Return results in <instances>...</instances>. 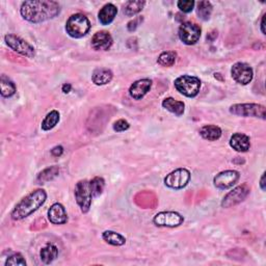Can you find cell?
I'll list each match as a JSON object with an SVG mask.
<instances>
[{
    "label": "cell",
    "instance_id": "6da1fadb",
    "mask_svg": "<svg viewBox=\"0 0 266 266\" xmlns=\"http://www.w3.org/2000/svg\"><path fill=\"white\" fill-rule=\"evenodd\" d=\"M23 19L31 23H40L53 19L60 13V5L49 0H30L24 1L20 8Z\"/></svg>",
    "mask_w": 266,
    "mask_h": 266
},
{
    "label": "cell",
    "instance_id": "3957f363",
    "mask_svg": "<svg viewBox=\"0 0 266 266\" xmlns=\"http://www.w3.org/2000/svg\"><path fill=\"white\" fill-rule=\"evenodd\" d=\"M91 22L83 14H74L71 16L66 23L67 33L74 39H80L90 31Z\"/></svg>",
    "mask_w": 266,
    "mask_h": 266
},
{
    "label": "cell",
    "instance_id": "d6a6232c",
    "mask_svg": "<svg viewBox=\"0 0 266 266\" xmlns=\"http://www.w3.org/2000/svg\"><path fill=\"white\" fill-rule=\"evenodd\" d=\"M130 127V124L126 121V120H118L117 122H114L113 124V130L117 131V132H123V131H126L128 130Z\"/></svg>",
    "mask_w": 266,
    "mask_h": 266
},
{
    "label": "cell",
    "instance_id": "836d02e7",
    "mask_svg": "<svg viewBox=\"0 0 266 266\" xmlns=\"http://www.w3.org/2000/svg\"><path fill=\"white\" fill-rule=\"evenodd\" d=\"M143 17H136L134 18V19L131 20L128 25H127V28L129 31H134L137 27H138V25H140V23L143 22Z\"/></svg>",
    "mask_w": 266,
    "mask_h": 266
},
{
    "label": "cell",
    "instance_id": "7a4b0ae2",
    "mask_svg": "<svg viewBox=\"0 0 266 266\" xmlns=\"http://www.w3.org/2000/svg\"><path fill=\"white\" fill-rule=\"evenodd\" d=\"M47 193L44 189H37L23 198L13 209L11 216L14 220H21L37 211L46 202Z\"/></svg>",
    "mask_w": 266,
    "mask_h": 266
},
{
    "label": "cell",
    "instance_id": "52a82bcc",
    "mask_svg": "<svg viewBox=\"0 0 266 266\" xmlns=\"http://www.w3.org/2000/svg\"><path fill=\"white\" fill-rule=\"evenodd\" d=\"M4 41L6 45L15 52L26 57H33L35 55L34 48L20 37H17L15 34H6L4 37Z\"/></svg>",
    "mask_w": 266,
    "mask_h": 266
},
{
    "label": "cell",
    "instance_id": "d4e9b609",
    "mask_svg": "<svg viewBox=\"0 0 266 266\" xmlns=\"http://www.w3.org/2000/svg\"><path fill=\"white\" fill-rule=\"evenodd\" d=\"M146 2L141 1V0H132V1H128L124 5L123 12L126 16L128 17H132L136 14H138L139 12H141L144 6H145Z\"/></svg>",
    "mask_w": 266,
    "mask_h": 266
},
{
    "label": "cell",
    "instance_id": "4316f807",
    "mask_svg": "<svg viewBox=\"0 0 266 266\" xmlns=\"http://www.w3.org/2000/svg\"><path fill=\"white\" fill-rule=\"evenodd\" d=\"M59 119H60V116L57 110L50 111L42 122V125H41L42 129L44 131H48V130L53 129L58 124Z\"/></svg>",
    "mask_w": 266,
    "mask_h": 266
},
{
    "label": "cell",
    "instance_id": "9a60e30c",
    "mask_svg": "<svg viewBox=\"0 0 266 266\" xmlns=\"http://www.w3.org/2000/svg\"><path fill=\"white\" fill-rule=\"evenodd\" d=\"M112 38L107 31L96 32L92 38V47L96 51H106L112 46Z\"/></svg>",
    "mask_w": 266,
    "mask_h": 266
},
{
    "label": "cell",
    "instance_id": "7402d4cb",
    "mask_svg": "<svg viewBox=\"0 0 266 266\" xmlns=\"http://www.w3.org/2000/svg\"><path fill=\"white\" fill-rule=\"evenodd\" d=\"M200 135L206 140L214 141L220 138L221 129L215 125H205L200 129Z\"/></svg>",
    "mask_w": 266,
    "mask_h": 266
},
{
    "label": "cell",
    "instance_id": "ba28073f",
    "mask_svg": "<svg viewBox=\"0 0 266 266\" xmlns=\"http://www.w3.org/2000/svg\"><path fill=\"white\" fill-rule=\"evenodd\" d=\"M190 180V172L186 168H177L164 178V184L173 189H181L188 184Z\"/></svg>",
    "mask_w": 266,
    "mask_h": 266
},
{
    "label": "cell",
    "instance_id": "7c38bea8",
    "mask_svg": "<svg viewBox=\"0 0 266 266\" xmlns=\"http://www.w3.org/2000/svg\"><path fill=\"white\" fill-rule=\"evenodd\" d=\"M231 75L237 83L246 85L253 80L254 72L250 65L245 63H236L231 69Z\"/></svg>",
    "mask_w": 266,
    "mask_h": 266
},
{
    "label": "cell",
    "instance_id": "484cf974",
    "mask_svg": "<svg viewBox=\"0 0 266 266\" xmlns=\"http://www.w3.org/2000/svg\"><path fill=\"white\" fill-rule=\"evenodd\" d=\"M59 174V168L58 166L56 165H53V166H50L48 168H45L43 172H41L39 175H38V182L40 184H45L46 182H49L51 180H53L55 178V177H57Z\"/></svg>",
    "mask_w": 266,
    "mask_h": 266
},
{
    "label": "cell",
    "instance_id": "e0dca14e",
    "mask_svg": "<svg viewBox=\"0 0 266 266\" xmlns=\"http://www.w3.org/2000/svg\"><path fill=\"white\" fill-rule=\"evenodd\" d=\"M230 146L237 152H247L251 147L250 137L243 133H234L230 138Z\"/></svg>",
    "mask_w": 266,
    "mask_h": 266
},
{
    "label": "cell",
    "instance_id": "277c9868",
    "mask_svg": "<svg viewBox=\"0 0 266 266\" xmlns=\"http://www.w3.org/2000/svg\"><path fill=\"white\" fill-rule=\"evenodd\" d=\"M175 87L180 94L188 97V98H194L198 96L201 88L200 78L190 75H183L178 77L175 80Z\"/></svg>",
    "mask_w": 266,
    "mask_h": 266
},
{
    "label": "cell",
    "instance_id": "e575fe53",
    "mask_svg": "<svg viewBox=\"0 0 266 266\" xmlns=\"http://www.w3.org/2000/svg\"><path fill=\"white\" fill-rule=\"evenodd\" d=\"M63 152H64V148L61 147V146H56V147H54V148H53V149L51 150V154H52L53 156H54V157H59V156H61V154H63Z\"/></svg>",
    "mask_w": 266,
    "mask_h": 266
},
{
    "label": "cell",
    "instance_id": "f546056e",
    "mask_svg": "<svg viewBox=\"0 0 266 266\" xmlns=\"http://www.w3.org/2000/svg\"><path fill=\"white\" fill-rule=\"evenodd\" d=\"M91 184V189L93 197H99L100 194L103 192V189L105 187V181L101 177H95L93 180L90 181Z\"/></svg>",
    "mask_w": 266,
    "mask_h": 266
},
{
    "label": "cell",
    "instance_id": "603a6c76",
    "mask_svg": "<svg viewBox=\"0 0 266 266\" xmlns=\"http://www.w3.org/2000/svg\"><path fill=\"white\" fill-rule=\"evenodd\" d=\"M0 93L4 98H10L16 93V85L11 80L10 78L6 77L5 75H1L0 77Z\"/></svg>",
    "mask_w": 266,
    "mask_h": 266
},
{
    "label": "cell",
    "instance_id": "f1b7e54d",
    "mask_svg": "<svg viewBox=\"0 0 266 266\" xmlns=\"http://www.w3.org/2000/svg\"><path fill=\"white\" fill-rule=\"evenodd\" d=\"M177 59V53L174 51H165L162 52L160 55L158 56L157 63L162 67H172Z\"/></svg>",
    "mask_w": 266,
    "mask_h": 266
},
{
    "label": "cell",
    "instance_id": "5b68a950",
    "mask_svg": "<svg viewBox=\"0 0 266 266\" xmlns=\"http://www.w3.org/2000/svg\"><path fill=\"white\" fill-rule=\"evenodd\" d=\"M266 108L265 106L256 103H243V104H234L230 107V112L238 117H253L260 118L262 120L266 119Z\"/></svg>",
    "mask_w": 266,
    "mask_h": 266
},
{
    "label": "cell",
    "instance_id": "2e32d148",
    "mask_svg": "<svg viewBox=\"0 0 266 266\" xmlns=\"http://www.w3.org/2000/svg\"><path fill=\"white\" fill-rule=\"evenodd\" d=\"M48 218L53 225H64L68 221V214L60 203H54L48 210Z\"/></svg>",
    "mask_w": 266,
    "mask_h": 266
},
{
    "label": "cell",
    "instance_id": "4dcf8cb0",
    "mask_svg": "<svg viewBox=\"0 0 266 266\" xmlns=\"http://www.w3.org/2000/svg\"><path fill=\"white\" fill-rule=\"evenodd\" d=\"M16 265H22L26 266V261L23 258V256L19 253L14 254L7 258L5 262V266H16Z\"/></svg>",
    "mask_w": 266,
    "mask_h": 266
},
{
    "label": "cell",
    "instance_id": "44dd1931",
    "mask_svg": "<svg viewBox=\"0 0 266 266\" xmlns=\"http://www.w3.org/2000/svg\"><path fill=\"white\" fill-rule=\"evenodd\" d=\"M58 256V249L53 243H47L40 252L41 260L45 264H50L54 261Z\"/></svg>",
    "mask_w": 266,
    "mask_h": 266
},
{
    "label": "cell",
    "instance_id": "9c48e42d",
    "mask_svg": "<svg viewBox=\"0 0 266 266\" xmlns=\"http://www.w3.org/2000/svg\"><path fill=\"white\" fill-rule=\"evenodd\" d=\"M201 27L192 22H184L179 27V39L185 45H194L201 38Z\"/></svg>",
    "mask_w": 266,
    "mask_h": 266
},
{
    "label": "cell",
    "instance_id": "8d00e7d4",
    "mask_svg": "<svg viewBox=\"0 0 266 266\" xmlns=\"http://www.w3.org/2000/svg\"><path fill=\"white\" fill-rule=\"evenodd\" d=\"M71 87H72V86H71V84L65 83V84L63 85V92H64L65 94H68V93L71 91Z\"/></svg>",
    "mask_w": 266,
    "mask_h": 266
},
{
    "label": "cell",
    "instance_id": "74e56055",
    "mask_svg": "<svg viewBox=\"0 0 266 266\" xmlns=\"http://www.w3.org/2000/svg\"><path fill=\"white\" fill-rule=\"evenodd\" d=\"M265 15L262 17V20H261V31L263 34H265Z\"/></svg>",
    "mask_w": 266,
    "mask_h": 266
},
{
    "label": "cell",
    "instance_id": "1f68e13d",
    "mask_svg": "<svg viewBox=\"0 0 266 266\" xmlns=\"http://www.w3.org/2000/svg\"><path fill=\"white\" fill-rule=\"evenodd\" d=\"M177 5L180 8V11L183 13H190L194 5H196V2L193 0H180V1L177 2Z\"/></svg>",
    "mask_w": 266,
    "mask_h": 266
},
{
    "label": "cell",
    "instance_id": "4fadbf2b",
    "mask_svg": "<svg viewBox=\"0 0 266 266\" xmlns=\"http://www.w3.org/2000/svg\"><path fill=\"white\" fill-rule=\"evenodd\" d=\"M239 177H240V175H239L237 171L228 170L217 174L214 177L213 183L215 187L218 189H228L237 183Z\"/></svg>",
    "mask_w": 266,
    "mask_h": 266
},
{
    "label": "cell",
    "instance_id": "ac0fdd59",
    "mask_svg": "<svg viewBox=\"0 0 266 266\" xmlns=\"http://www.w3.org/2000/svg\"><path fill=\"white\" fill-rule=\"evenodd\" d=\"M117 14H118V8L116 5L112 3L105 4L99 11V14H98L99 21L102 25H108L114 20Z\"/></svg>",
    "mask_w": 266,
    "mask_h": 266
},
{
    "label": "cell",
    "instance_id": "8fae6325",
    "mask_svg": "<svg viewBox=\"0 0 266 266\" xmlns=\"http://www.w3.org/2000/svg\"><path fill=\"white\" fill-rule=\"evenodd\" d=\"M250 193V187L247 184L239 185L235 187L233 190L228 192L223 202H221V206L224 208H230L232 206L237 205V204L241 203Z\"/></svg>",
    "mask_w": 266,
    "mask_h": 266
},
{
    "label": "cell",
    "instance_id": "ffe728a7",
    "mask_svg": "<svg viewBox=\"0 0 266 266\" xmlns=\"http://www.w3.org/2000/svg\"><path fill=\"white\" fill-rule=\"evenodd\" d=\"M162 107L176 114L177 117H181L185 110V104L182 101H177L172 97H168L162 101Z\"/></svg>",
    "mask_w": 266,
    "mask_h": 266
},
{
    "label": "cell",
    "instance_id": "cb8c5ba5",
    "mask_svg": "<svg viewBox=\"0 0 266 266\" xmlns=\"http://www.w3.org/2000/svg\"><path fill=\"white\" fill-rule=\"evenodd\" d=\"M102 238L104 240L107 242L108 244L114 245V246H121L124 245L126 242V238L120 233H117L114 231H110V230H107V231H104L102 234Z\"/></svg>",
    "mask_w": 266,
    "mask_h": 266
},
{
    "label": "cell",
    "instance_id": "8992f818",
    "mask_svg": "<svg viewBox=\"0 0 266 266\" xmlns=\"http://www.w3.org/2000/svg\"><path fill=\"white\" fill-rule=\"evenodd\" d=\"M93 198L94 197L92 193L90 181H79L75 186V199L78 206L80 207V210L83 213H86V212L90 210Z\"/></svg>",
    "mask_w": 266,
    "mask_h": 266
},
{
    "label": "cell",
    "instance_id": "d6986e66",
    "mask_svg": "<svg viewBox=\"0 0 266 266\" xmlns=\"http://www.w3.org/2000/svg\"><path fill=\"white\" fill-rule=\"evenodd\" d=\"M112 76L113 74L111 70L106 68H99L96 69L93 72L92 80L96 85H105L111 81Z\"/></svg>",
    "mask_w": 266,
    "mask_h": 266
},
{
    "label": "cell",
    "instance_id": "d590c367",
    "mask_svg": "<svg viewBox=\"0 0 266 266\" xmlns=\"http://www.w3.org/2000/svg\"><path fill=\"white\" fill-rule=\"evenodd\" d=\"M260 187L264 191L265 190V173L262 174L261 179H260Z\"/></svg>",
    "mask_w": 266,
    "mask_h": 266
},
{
    "label": "cell",
    "instance_id": "30bf717a",
    "mask_svg": "<svg viewBox=\"0 0 266 266\" xmlns=\"http://www.w3.org/2000/svg\"><path fill=\"white\" fill-rule=\"evenodd\" d=\"M184 217L175 211H162L157 213L154 218L153 223L157 227H167V228H175L179 227L183 224Z\"/></svg>",
    "mask_w": 266,
    "mask_h": 266
},
{
    "label": "cell",
    "instance_id": "5bb4252c",
    "mask_svg": "<svg viewBox=\"0 0 266 266\" xmlns=\"http://www.w3.org/2000/svg\"><path fill=\"white\" fill-rule=\"evenodd\" d=\"M151 86H152V80L148 78L139 79V80L133 82L129 88L131 98L134 100H141L148 94V92H150Z\"/></svg>",
    "mask_w": 266,
    "mask_h": 266
},
{
    "label": "cell",
    "instance_id": "83f0119b",
    "mask_svg": "<svg viewBox=\"0 0 266 266\" xmlns=\"http://www.w3.org/2000/svg\"><path fill=\"white\" fill-rule=\"evenodd\" d=\"M212 10H213V7H212L211 2L209 1H200L197 4V14L203 21H207L210 19Z\"/></svg>",
    "mask_w": 266,
    "mask_h": 266
}]
</instances>
